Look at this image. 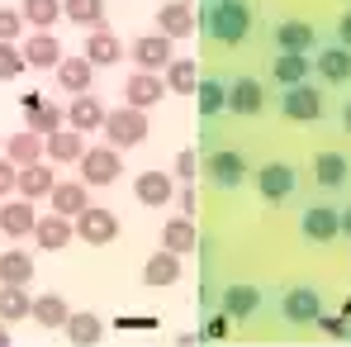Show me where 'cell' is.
<instances>
[{
    "instance_id": "28",
    "label": "cell",
    "mask_w": 351,
    "mask_h": 347,
    "mask_svg": "<svg viewBox=\"0 0 351 347\" xmlns=\"http://www.w3.org/2000/svg\"><path fill=\"white\" fill-rule=\"evenodd\" d=\"M133 195H138L143 205H152V210H157V205H167V200L176 195V181H171L167 172H138V181H133Z\"/></svg>"
},
{
    "instance_id": "5",
    "label": "cell",
    "mask_w": 351,
    "mask_h": 347,
    "mask_svg": "<svg viewBox=\"0 0 351 347\" xmlns=\"http://www.w3.org/2000/svg\"><path fill=\"white\" fill-rule=\"evenodd\" d=\"M76 167H81V181L86 186H114L119 176H123V157H119V148L105 143V148H86Z\"/></svg>"
},
{
    "instance_id": "20",
    "label": "cell",
    "mask_w": 351,
    "mask_h": 347,
    "mask_svg": "<svg viewBox=\"0 0 351 347\" xmlns=\"http://www.w3.org/2000/svg\"><path fill=\"white\" fill-rule=\"evenodd\" d=\"M53 186H58V176H53L48 162H29V167H19L14 195H24V200H43V195H53Z\"/></svg>"
},
{
    "instance_id": "3",
    "label": "cell",
    "mask_w": 351,
    "mask_h": 347,
    "mask_svg": "<svg viewBox=\"0 0 351 347\" xmlns=\"http://www.w3.org/2000/svg\"><path fill=\"white\" fill-rule=\"evenodd\" d=\"M294 190H299V172H294L290 162H261L256 167V195L261 200L285 205V200H294Z\"/></svg>"
},
{
    "instance_id": "6",
    "label": "cell",
    "mask_w": 351,
    "mask_h": 347,
    "mask_svg": "<svg viewBox=\"0 0 351 347\" xmlns=\"http://www.w3.org/2000/svg\"><path fill=\"white\" fill-rule=\"evenodd\" d=\"M76 238H81V243H90V247H105V243H114V238H119V219H114V210L86 205V210L76 214Z\"/></svg>"
},
{
    "instance_id": "19",
    "label": "cell",
    "mask_w": 351,
    "mask_h": 347,
    "mask_svg": "<svg viewBox=\"0 0 351 347\" xmlns=\"http://www.w3.org/2000/svg\"><path fill=\"white\" fill-rule=\"evenodd\" d=\"M24 62L38 67V71L58 67V62H62V43L53 38V29H34V34L24 38Z\"/></svg>"
},
{
    "instance_id": "16",
    "label": "cell",
    "mask_w": 351,
    "mask_h": 347,
    "mask_svg": "<svg viewBox=\"0 0 351 347\" xmlns=\"http://www.w3.org/2000/svg\"><path fill=\"white\" fill-rule=\"evenodd\" d=\"M271 43H276V53H308L313 48V24H304V19H276Z\"/></svg>"
},
{
    "instance_id": "23",
    "label": "cell",
    "mask_w": 351,
    "mask_h": 347,
    "mask_svg": "<svg viewBox=\"0 0 351 347\" xmlns=\"http://www.w3.org/2000/svg\"><path fill=\"white\" fill-rule=\"evenodd\" d=\"M81 153H86V133H76V128H58V133L43 138L48 162H81Z\"/></svg>"
},
{
    "instance_id": "7",
    "label": "cell",
    "mask_w": 351,
    "mask_h": 347,
    "mask_svg": "<svg viewBox=\"0 0 351 347\" xmlns=\"http://www.w3.org/2000/svg\"><path fill=\"white\" fill-rule=\"evenodd\" d=\"M299 233H304L308 243H332V238H342V210H332V205H308V210L299 214Z\"/></svg>"
},
{
    "instance_id": "37",
    "label": "cell",
    "mask_w": 351,
    "mask_h": 347,
    "mask_svg": "<svg viewBox=\"0 0 351 347\" xmlns=\"http://www.w3.org/2000/svg\"><path fill=\"white\" fill-rule=\"evenodd\" d=\"M24 119H29V128H34V133H43V138H48V133H58V128H62L66 110H62L58 100H38L34 110H24Z\"/></svg>"
},
{
    "instance_id": "45",
    "label": "cell",
    "mask_w": 351,
    "mask_h": 347,
    "mask_svg": "<svg viewBox=\"0 0 351 347\" xmlns=\"http://www.w3.org/2000/svg\"><path fill=\"white\" fill-rule=\"evenodd\" d=\"M195 172H199V162H195V153H180V157H176V176H180V181H190Z\"/></svg>"
},
{
    "instance_id": "38",
    "label": "cell",
    "mask_w": 351,
    "mask_h": 347,
    "mask_svg": "<svg viewBox=\"0 0 351 347\" xmlns=\"http://www.w3.org/2000/svg\"><path fill=\"white\" fill-rule=\"evenodd\" d=\"M62 14L81 29H100L105 24V0H62Z\"/></svg>"
},
{
    "instance_id": "22",
    "label": "cell",
    "mask_w": 351,
    "mask_h": 347,
    "mask_svg": "<svg viewBox=\"0 0 351 347\" xmlns=\"http://www.w3.org/2000/svg\"><path fill=\"white\" fill-rule=\"evenodd\" d=\"M219 309H223L228 319H252V314L261 309V290H256V286H247V281H233V286L223 290Z\"/></svg>"
},
{
    "instance_id": "29",
    "label": "cell",
    "mask_w": 351,
    "mask_h": 347,
    "mask_svg": "<svg viewBox=\"0 0 351 347\" xmlns=\"http://www.w3.org/2000/svg\"><path fill=\"white\" fill-rule=\"evenodd\" d=\"M58 81H62L66 96H86L90 81H95V67H90L86 58H62L58 62Z\"/></svg>"
},
{
    "instance_id": "32",
    "label": "cell",
    "mask_w": 351,
    "mask_h": 347,
    "mask_svg": "<svg viewBox=\"0 0 351 347\" xmlns=\"http://www.w3.org/2000/svg\"><path fill=\"white\" fill-rule=\"evenodd\" d=\"M66 314H71V304H66L62 295H34L29 319H34L38 328H66Z\"/></svg>"
},
{
    "instance_id": "26",
    "label": "cell",
    "mask_w": 351,
    "mask_h": 347,
    "mask_svg": "<svg viewBox=\"0 0 351 347\" xmlns=\"http://www.w3.org/2000/svg\"><path fill=\"white\" fill-rule=\"evenodd\" d=\"M48 200H53V210H58V214L76 219V214H81V210L90 205V186H86V181H58Z\"/></svg>"
},
{
    "instance_id": "11",
    "label": "cell",
    "mask_w": 351,
    "mask_h": 347,
    "mask_svg": "<svg viewBox=\"0 0 351 347\" xmlns=\"http://www.w3.org/2000/svg\"><path fill=\"white\" fill-rule=\"evenodd\" d=\"M81 58L90 62V67H114V62L123 58V38H119L110 24H100V29L86 34V53H81Z\"/></svg>"
},
{
    "instance_id": "49",
    "label": "cell",
    "mask_w": 351,
    "mask_h": 347,
    "mask_svg": "<svg viewBox=\"0 0 351 347\" xmlns=\"http://www.w3.org/2000/svg\"><path fill=\"white\" fill-rule=\"evenodd\" d=\"M342 233H347V238H351V205H347V210H342Z\"/></svg>"
},
{
    "instance_id": "44",
    "label": "cell",
    "mask_w": 351,
    "mask_h": 347,
    "mask_svg": "<svg viewBox=\"0 0 351 347\" xmlns=\"http://www.w3.org/2000/svg\"><path fill=\"white\" fill-rule=\"evenodd\" d=\"M14 181H19V167L10 157H0V195H14Z\"/></svg>"
},
{
    "instance_id": "36",
    "label": "cell",
    "mask_w": 351,
    "mask_h": 347,
    "mask_svg": "<svg viewBox=\"0 0 351 347\" xmlns=\"http://www.w3.org/2000/svg\"><path fill=\"white\" fill-rule=\"evenodd\" d=\"M162 247H171V252L185 257V252H195V247H199V233H195L190 219H167V224H162Z\"/></svg>"
},
{
    "instance_id": "30",
    "label": "cell",
    "mask_w": 351,
    "mask_h": 347,
    "mask_svg": "<svg viewBox=\"0 0 351 347\" xmlns=\"http://www.w3.org/2000/svg\"><path fill=\"white\" fill-rule=\"evenodd\" d=\"M66 338L76 347H90L105 338V324H100V314H90V309H71L66 314Z\"/></svg>"
},
{
    "instance_id": "52",
    "label": "cell",
    "mask_w": 351,
    "mask_h": 347,
    "mask_svg": "<svg viewBox=\"0 0 351 347\" xmlns=\"http://www.w3.org/2000/svg\"><path fill=\"white\" fill-rule=\"evenodd\" d=\"M180 5H195V0H180Z\"/></svg>"
},
{
    "instance_id": "50",
    "label": "cell",
    "mask_w": 351,
    "mask_h": 347,
    "mask_svg": "<svg viewBox=\"0 0 351 347\" xmlns=\"http://www.w3.org/2000/svg\"><path fill=\"white\" fill-rule=\"evenodd\" d=\"M342 128H347V133H351V100H347V105H342Z\"/></svg>"
},
{
    "instance_id": "9",
    "label": "cell",
    "mask_w": 351,
    "mask_h": 347,
    "mask_svg": "<svg viewBox=\"0 0 351 347\" xmlns=\"http://www.w3.org/2000/svg\"><path fill=\"white\" fill-rule=\"evenodd\" d=\"M162 96H167V76L162 71H133L123 81V105H133V110H152Z\"/></svg>"
},
{
    "instance_id": "17",
    "label": "cell",
    "mask_w": 351,
    "mask_h": 347,
    "mask_svg": "<svg viewBox=\"0 0 351 347\" xmlns=\"http://www.w3.org/2000/svg\"><path fill=\"white\" fill-rule=\"evenodd\" d=\"M313 71H318L328 86H347V81H351V48H342V43H328V48L313 58Z\"/></svg>"
},
{
    "instance_id": "40",
    "label": "cell",
    "mask_w": 351,
    "mask_h": 347,
    "mask_svg": "<svg viewBox=\"0 0 351 347\" xmlns=\"http://www.w3.org/2000/svg\"><path fill=\"white\" fill-rule=\"evenodd\" d=\"M24 24H34V29H53L62 19V0H24Z\"/></svg>"
},
{
    "instance_id": "42",
    "label": "cell",
    "mask_w": 351,
    "mask_h": 347,
    "mask_svg": "<svg viewBox=\"0 0 351 347\" xmlns=\"http://www.w3.org/2000/svg\"><path fill=\"white\" fill-rule=\"evenodd\" d=\"M19 38H24V14L0 5V43H19Z\"/></svg>"
},
{
    "instance_id": "2",
    "label": "cell",
    "mask_w": 351,
    "mask_h": 347,
    "mask_svg": "<svg viewBox=\"0 0 351 347\" xmlns=\"http://www.w3.org/2000/svg\"><path fill=\"white\" fill-rule=\"evenodd\" d=\"M147 138V110H133V105H119L105 115V143L110 148H138Z\"/></svg>"
},
{
    "instance_id": "43",
    "label": "cell",
    "mask_w": 351,
    "mask_h": 347,
    "mask_svg": "<svg viewBox=\"0 0 351 347\" xmlns=\"http://www.w3.org/2000/svg\"><path fill=\"white\" fill-rule=\"evenodd\" d=\"M313 324H318V328H323V333H328V338H347V333H351L347 314H318V319H313Z\"/></svg>"
},
{
    "instance_id": "46",
    "label": "cell",
    "mask_w": 351,
    "mask_h": 347,
    "mask_svg": "<svg viewBox=\"0 0 351 347\" xmlns=\"http://www.w3.org/2000/svg\"><path fill=\"white\" fill-rule=\"evenodd\" d=\"M228 324H233V319H228V314L219 309V314H214V319L204 324V333H209V338H223V333H228Z\"/></svg>"
},
{
    "instance_id": "24",
    "label": "cell",
    "mask_w": 351,
    "mask_h": 347,
    "mask_svg": "<svg viewBox=\"0 0 351 347\" xmlns=\"http://www.w3.org/2000/svg\"><path fill=\"white\" fill-rule=\"evenodd\" d=\"M34 224H38V214H34V200H5L0 205V229L10 233V238H24V233H34Z\"/></svg>"
},
{
    "instance_id": "14",
    "label": "cell",
    "mask_w": 351,
    "mask_h": 347,
    "mask_svg": "<svg viewBox=\"0 0 351 347\" xmlns=\"http://www.w3.org/2000/svg\"><path fill=\"white\" fill-rule=\"evenodd\" d=\"M71 238H76V219H66V214H58V210H53V214H43V219L34 224V243H38V247H48V252H62Z\"/></svg>"
},
{
    "instance_id": "4",
    "label": "cell",
    "mask_w": 351,
    "mask_h": 347,
    "mask_svg": "<svg viewBox=\"0 0 351 347\" xmlns=\"http://www.w3.org/2000/svg\"><path fill=\"white\" fill-rule=\"evenodd\" d=\"M280 119H290V124H313V119H323V91H318L313 81L285 86V91H280Z\"/></svg>"
},
{
    "instance_id": "51",
    "label": "cell",
    "mask_w": 351,
    "mask_h": 347,
    "mask_svg": "<svg viewBox=\"0 0 351 347\" xmlns=\"http://www.w3.org/2000/svg\"><path fill=\"white\" fill-rule=\"evenodd\" d=\"M10 343V324H5V319H0V347Z\"/></svg>"
},
{
    "instance_id": "48",
    "label": "cell",
    "mask_w": 351,
    "mask_h": 347,
    "mask_svg": "<svg viewBox=\"0 0 351 347\" xmlns=\"http://www.w3.org/2000/svg\"><path fill=\"white\" fill-rule=\"evenodd\" d=\"M337 43H342V48H351V10L337 19Z\"/></svg>"
},
{
    "instance_id": "25",
    "label": "cell",
    "mask_w": 351,
    "mask_h": 347,
    "mask_svg": "<svg viewBox=\"0 0 351 347\" xmlns=\"http://www.w3.org/2000/svg\"><path fill=\"white\" fill-rule=\"evenodd\" d=\"M308 71H313L308 53H276V62H271V81H280V91L285 86H304Z\"/></svg>"
},
{
    "instance_id": "31",
    "label": "cell",
    "mask_w": 351,
    "mask_h": 347,
    "mask_svg": "<svg viewBox=\"0 0 351 347\" xmlns=\"http://www.w3.org/2000/svg\"><path fill=\"white\" fill-rule=\"evenodd\" d=\"M5 157H10L14 167H29V162H43V133H34V128H24V133H14V138H5Z\"/></svg>"
},
{
    "instance_id": "18",
    "label": "cell",
    "mask_w": 351,
    "mask_h": 347,
    "mask_svg": "<svg viewBox=\"0 0 351 347\" xmlns=\"http://www.w3.org/2000/svg\"><path fill=\"white\" fill-rule=\"evenodd\" d=\"M143 281L152 290H167L180 281V252H171V247H157L152 257H147V267H143Z\"/></svg>"
},
{
    "instance_id": "15",
    "label": "cell",
    "mask_w": 351,
    "mask_h": 347,
    "mask_svg": "<svg viewBox=\"0 0 351 347\" xmlns=\"http://www.w3.org/2000/svg\"><path fill=\"white\" fill-rule=\"evenodd\" d=\"M313 181H318L323 190H337V186H347V181H351V162H347V153H332V148L313 153Z\"/></svg>"
},
{
    "instance_id": "13",
    "label": "cell",
    "mask_w": 351,
    "mask_h": 347,
    "mask_svg": "<svg viewBox=\"0 0 351 347\" xmlns=\"http://www.w3.org/2000/svg\"><path fill=\"white\" fill-rule=\"evenodd\" d=\"M105 105L86 91V96H71V105H66V128H76V133H95V128H105Z\"/></svg>"
},
{
    "instance_id": "41",
    "label": "cell",
    "mask_w": 351,
    "mask_h": 347,
    "mask_svg": "<svg viewBox=\"0 0 351 347\" xmlns=\"http://www.w3.org/2000/svg\"><path fill=\"white\" fill-rule=\"evenodd\" d=\"M24 67L29 62H24V48L19 43H0V81H14Z\"/></svg>"
},
{
    "instance_id": "1",
    "label": "cell",
    "mask_w": 351,
    "mask_h": 347,
    "mask_svg": "<svg viewBox=\"0 0 351 347\" xmlns=\"http://www.w3.org/2000/svg\"><path fill=\"white\" fill-rule=\"evenodd\" d=\"M252 24H256V0H209L204 14H199V29L223 48L247 43Z\"/></svg>"
},
{
    "instance_id": "10",
    "label": "cell",
    "mask_w": 351,
    "mask_h": 347,
    "mask_svg": "<svg viewBox=\"0 0 351 347\" xmlns=\"http://www.w3.org/2000/svg\"><path fill=\"white\" fill-rule=\"evenodd\" d=\"M261 105H266V86L256 76H228V110L237 119L261 115Z\"/></svg>"
},
{
    "instance_id": "12",
    "label": "cell",
    "mask_w": 351,
    "mask_h": 347,
    "mask_svg": "<svg viewBox=\"0 0 351 347\" xmlns=\"http://www.w3.org/2000/svg\"><path fill=\"white\" fill-rule=\"evenodd\" d=\"M128 53H133V62H138V71H167V62L176 58L167 34H143Z\"/></svg>"
},
{
    "instance_id": "47",
    "label": "cell",
    "mask_w": 351,
    "mask_h": 347,
    "mask_svg": "<svg viewBox=\"0 0 351 347\" xmlns=\"http://www.w3.org/2000/svg\"><path fill=\"white\" fill-rule=\"evenodd\" d=\"M195 205H199V195H195V186H185V190H180V210H185V219L195 214Z\"/></svg>"
},
{
    "instance_id": "33",
    "label": "cell",
    "mask_w": 351,
    "mask_h": 347,
    "mask_svg": "<svg viewBox=\"0 0 351 347\" xmlns=\"http://www.w3.org/2000/svg\"><path fill=\"white\" fill-rule=\"evenodd\" d=\"M162 76H167V91H176V96H195V86H199V62L195 58H171Z\"/></svg>"
},
{
    "instance_id": "35",
    "label": "cell",
    "mask_w": 351,
    "mask_h": 347,
    "mask_svg": "<svg viewBox=\"0 0 351 347\" xmlns=\"http://www.w3.org/2000/svg\"><path fill=\"white\" fill-rule=\"evenodd\" d=\"M195 105H199V119H214L219 110H228V81H199L195 86Z\"/></svg>"
},
{
    "instance_id": "27",
    "label": "cell",
    "mask_w": 351,
    "mask_h": 347,
    "mask_svg": "<svg viewBox=\"0 0 351 347\" xmlns=\"http://www.w3.org/2000/svg\"><path fill=\"white\" fill-rule=\"evenodd\" d=\"M209 176H214L219 186H242V181H247V157H242L237 148H219V153L209 157Z\"/></svg>"
},
{
    "instance_id": "21",
    "label": "cell",
    "mask_w": 351,
    "mask_h": 347,
    "mask_svg": "<svg viewBox=\"0 0 351 347\" xmlns=\"http://www.w3.org/2000/svg\"><path fill=\"white\" fill-rule=\"evenodd\" d=\"M195 24H199V19H195V10H190V5H180V0H171V5H162V10H157V34H167V38H190V34H195Z\"/></svg>"
},
{
    "instance_id": "34",
    "label": "cell",
    "mask_w": 351,
    "mask_h": 347,
    "mask_svg": "<svg viewBox=\"0 0 351 347\" xmlns=\"http://www.w3.org/2000/svg\"><path fill=\"white\" fill-rule=\"evenodd\" d=\"M29 281H34V257L19 247L0 252V286H29Z\"/></svg>"
},
{
    "instance_id": "39",
    "label": "cell",
    "mask_w": 351,
    "mask_h": 347,
    "mask_svg": "<svg viewBox=\"0 0 351 347\" xmlns=\"http://www.w3.org/2000/svg\"><path fill=\"white\" fill-rule=\"evenodd\" d=\"M29 309H34V295L24 286H0V319H5V324L29 319Z\"/></svg>"
},
{
    "instance_id": "8",
    "label": "cell",
    "mask_w": 351,
    "mask_h": 347,
    "mask_svg": "<svg viewBox=\"0 0 351 347\" xmlns=\"http://www.w3.org/2000/svg\"><path fill=\"white\" fill-rule=\"evenodd\" d=\"M323 314V295L313 286H290L280 295V319L285 324H313Z\"/></svg>"
}]
</instances>
